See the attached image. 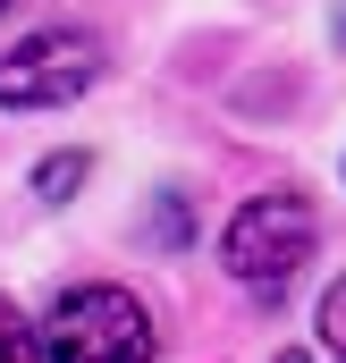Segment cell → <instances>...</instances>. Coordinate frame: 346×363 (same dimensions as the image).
<instances>
[{
  "label": "cell",
  "instance_id": "cell-1",
  "mask_svg": "<svg viewBox=\"0 0 346 363\" xmlns=\"http://www.w3.org/2000/svg\"><path fill=\"white\" fill-rule=\"evenodd\" d=\"M313 254H321V220H313L304 194H254L220 228V262H228L237 287H254V296H287Z\"/></svg>",
  "mask_w": 346,
  "mask_h": 363
},
{
  "label": "cell",
  "instance_id": "cell-2",
  "mask_svg": "<svg viewBox=\"0 0 346 363\" xmlns=\"http://www.w3.org/2000/svg\"><path fill=\"white\" fill-rule=\"evenodd\" d=\"M43 355L51 363H152V313L110 279L68 287L43 313Z\"/></svg>",
  "mask_w": 346,
  "mask_h": 363
},
{
  "label": "cell",
  "instance_id": "cell-3",
  "mask_svg": "<svg viewBox=\"0 0 346 363\" xmlns=\"http://www.w3.org/2000/svg\"><path fill=\"white\" fill-rule=\"evenodd\" d=\"M101 85V43L77 26H43L17 51H0V110H68Z\"/></svg>",
  "mask_w": 346,
  "mask_h": 363
},
{
  "label": "cell",
  "instance_id": "cell-4",
  "mask_svg": "<svg viewBox=\"0 0 346 363\" xmlns=\"http://www.w3.org/2000/svg\"><path fill=\"white\" fill-rule=\"evenodd\" d=\"M0 363H51L43 355V330H26V313L0 296Z\"/></svg>",
  "mask_w": 346,
  "mask_h": 363
},
{
  "label": "cell",
  "instance_id": "cell-5",
  "mask_svg": "<svg viewBox=\"0 0 346 363\" xmlns=\"http://www.w3.org/2000/svg\"><path fill=\"white\" fill-rule=\"evenodd\" d=\"M85 178V152H60V161H43L34 169V186H43V203H68V186Z\"/></svg>",
  "mask_w": 346,
  "mask_h": 363
},
{
  "label": "cell",
  "instance_id": "cell-6",
  "mask_svg": "<svg viewBox=\"0 0 346 363\" xmlns=\"http://www.w3.org/2000/svg\"><path fill=\"white\" fill-rule=\"evenodd\" d=\"M321 338H330V355H346V279L321 296Z\"/></svg>",
  "mask_w": 346,
  "mask_h": 363
},
{
  "label": "cell",
  "instance_id": "cell-7",
  "mask_svg": "<svg viewBox=\"0 0 346 363\" xmlns=\"http://www.w3.org/2000/svg\"><path fill=\"white\" fill-rule=\"evenodd\" d=\"M270 363H313V355H296V347H287V355H270Z\"/></svg>",
  "mask_w": 346,
  "mask_h": 363
},
{
  "label": "cell",
  "instance_id": "cell-8",
  "mask_svg": "<svg viewBox=\"0 0 346 363\" xmlns=\"http://www.w3.org/2000/svg\"><path fill=\"white\" fill-rule=\"evenodd\" d=\"M338 34H346V17H338Z\"/></svg>",
  "mask_w": 346,
  "mask_h": 363
},
{
  "label": "cell",
  "instance_id": "cell-9",
  "mask_svg": "<svg viewBox=\"0 0 346 363\" xmlns=\"http://www.w3.org/2000/svg\"><path fill=\"white\" fill-rule=\"evenodd\" d=\"M0 9H9V0H0Z\"/></svg>",
  "mask_w": 346,
  "mask_h": 363
}]
</instances>
